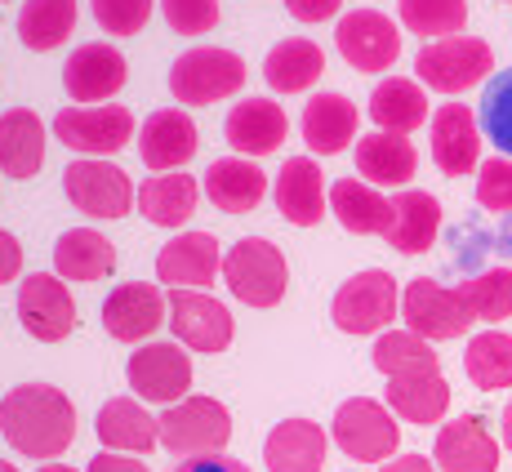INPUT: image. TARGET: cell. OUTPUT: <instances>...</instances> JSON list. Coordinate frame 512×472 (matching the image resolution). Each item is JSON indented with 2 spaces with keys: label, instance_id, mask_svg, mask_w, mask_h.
<instances>
[{
  "label": "cell",
  "instance_id": "obj_25",
  "mask_svg": "<svg viewBox=\"0 0 512 472\" xmlns=\"http://www.w3.org/2000/svg\"><path fill=\"white\" fill-rule=\"evenodd\" d=\"M330 437L312 419H285L263 441V464L268 472H321L326 468Z\"/></svg>",
  "mask_w": 512,
  "mask_h": 472
},
{
  "label": "cell",
  "instance_id": "obj_8",
  "mask_svg": "<svg viewBox=\"0 0 512 472\" xmlns=\"http://www.w3.org/2000/svg\"><path fill=\"white\" fill-rule=\"evenodd\" d=\"M63 192L85 219H125L139 201L130 174L112 161H98V156H81L63 170Z\"/></svg>",
  "mask_w": 512,
  "mask_h": 472
},
{
  "label": "cell",
  "instance_id": "obj_34",
  "mask_svg": "<svg viewBox=\"0 0 512 472\" xmlns=\"http://www.w3.org/2000/svg\"><path fill=\"white\" fill-rule=\"evenodd\" d=\"M330 210L352 236H383L392 223V201L366 179H339L330 188Z\"/></svg>",
  "mask_w": 512,
  "mask_h": 472
},
{
  "label": "cell",
  "instance_id": "obj_5",
  "mask_svg": "<svg viewBox=\"0 0 512 472\" xmlns=\"http://www.w3.org/2000/svg\"><path fill=\"white\" fill-rule=\"evenodd\" d=\"M245 85V63L241 54L219 45H196L174 58L170 67V94L183 107H210L219 98H232Z\"/></svg>",
  "mask_w": 512,
  "mask_h": 472
},
{
  "label": "cell",
  "instance_id": "obj_4",
  "mask_svg": "<svg viewBox=\"0 0 512 472\" xmlns=\"http://www.w3.org/2000/svg\"><path fill=\"white\" fill-rule=\"evenodd\" d=\"M330 317L343 334H383L401 317L397 277L383 268H366V272H357V277H348L334 290Z\"/></svg>",
  "mask_w": 512,
  "mask_h": 472
},
{
  "label": "cell",
  "instance_id": "obj_23",
  "mask_svg": "<svg viewBox=\"0 0 512 472\" xmlns=\"http://www.w3.org/2000/svg\"><path fill=\"white\" fill-rule=\"evenodd\" d=\"M94 432L103 441V450H116V455H147V450L161 446V419L147 406H139L134 397L103 401Z\"/></svg>",
  "mask_w": 512,
  "mask_h": 472
},
{
  "label": "cell",
  "instance_id": "obj_7",
  "mask_svg": "<svg viewBox=\"0 0 512 472\" xmlns=\"http://www.w3.org/2000/svg\"><path fill=\"white\" fill-rule=\"evenodd\" d=\"M495 67V49L481 36H446V41H432L419 49L415 72L428 90L437 94H464L472 85H481Z\"/></svg>",
  "mask_w": 512,
  "mask_h": 472
},
{
  "label": "cell",
  "instance_id": "obj_9",
  "mask_svg": "<svg viewBox=\"0 0 512 472\" xmlns=\"http://www.w3.org/2000/svg\"><path fill=\"white\" fill-rule=\"evenodd\" d=\"M401 317H406V330H415L419 339L428 343H446V339H464L472 330V308L464 303L459 290H446L432 277H415L401 290Z\"/></svg>",
  "mask_w": 512,
  "mask_h": 472
},
{
  "label": "cell",
  "instance_id": "obj_46",
  "mask_svg": "<svg viewBox=\"0 0 512 472\" xmlns=\"http://www.w3.org/2000/svg\"><path fill=\"white\" fill-rule=\"evenodd\" d=\"M285 9H290L299 23H326L343 9V0H285Z\"/></svg>",
  "mask_w": 512,
  "mask_h": 472
},
{
  "label": "cell",
  "instance_id": "obj_35",
  "mask_svg": "<svg viewBox=\"0 0 512 472\" xmlns=\"http://www.w3.org/2000/svg\"><path fill=\"white\" fill-rule=\"evenodd\" d=\"M326 72V54H321L317 41H303V36H290V41L268 49V63H263V81L277 94H303L321 81Z\"/></svg>",
  "mask_w": 512,
  "mask_h": 472
},
{
  "label": "cell",
  "instance_id": "obj_30",
  "mask_svg": "<svg viewBox=\"0 0 512 472\" xmlns=\"http://www.w3.org/2000/svg\"><path fill=\"white\" fill-rule=\"evenodd\" d=\"M54 272L63 281H107L116 272V245L94 228H67L54 241Z\"/></svg>",
  "mask_w": 512,
  "mask_h": 472
},
{
  "label": "cell",
  "instance_id": "obj_51",
  "mask_svg": "<svg viewBox=\"0 0 512 472\" xmlns=\"http://www.w3.org/2000/svg\"><path fill=\"white\" fill-rule=\"evenodd\" d=\"M36 472H76V468H67V464H45V468H36Z\"/></svg>",
  "mask_w": 512,
  "mask_h": 472
},
{
  "label": "cell",
  "instance_id": "obj_37",
  "mask_svg": "<svg viewBox=\"0 0 512 472\" xmlns=\"http://www.w3.org/2000/svg\"><path fill=\"white\" fill-rule=\"evenodd\" d=\"M76 0H27L23 14H18V36L27 49L49 54L76 32Z\"/></svg>",
  "mask_w": 512,
  "mask_h": 472
},
{
  "label": "cell",
  "instance_id": "obj_24",
  "mask_svg": "<svg viewBox=\"0 0 512 472\" xmlns=\"http://www.w3.org/2000/svg\"><path fill=\"white\" fill-rule=\"evenodd\" d=\"M268 196V174L250 156H223L205 170V201L223 214H250Z\"/></svg>",
  "mask_w": 512,
  "mask_h": 472
},
{
  "label": "cell",
  "instance_id": "obj_49",
  "mask_svg": "<svg viewBox=\"0 0 512 472\" xmlns=\"http://www.w3.org/2000/svg\"><path fill=\"white\" fill-rule=\"evenodd\" d=\"M379 472H437V464L428 455H397L388 464H379Z\"/></svg>",
  "mask_w": 512,
  "mask_h": 472
},
{
  "label": "cell",
  "instance_id": "obj_48",
  "mask_svg": "<svg viewBox=\"0 0 512 472\" xmlns=\"http://www.w3.org/2000/svg\"><path fill=\"white\" fill-rule=\"evenodd\" d=\"M174 472H250L241 459H228V455H201V459H183Z\"/></svg>",
  "mask_w": 512,
  "mask_h": 472
},
{
  "label": "cell",
  "instance_id": "obj_12",
  "mask_svg": "<svg viewBox=\"0 0 512 472\" xmlns=\"http://www.w3.org/2000/svg\"><path fill=\"white\" fill-rule=\"evenodd\" d=\"M18 321L36 343H63L76 330V299L58 272H32L18 281Z\"/></svg>",
  "mask_w": 512,
  "mask_h": 472
},
{
  "label": "cell",
  "instance_id": "obj_41",
  "mask_svg": "<svg viewBox=\"0 0 512 472\" xmlns=\"http://www.w3.org/2000/svg\"><path fill=\"white\" fill-rule=\"evenodd\" d=\"M477 121H481V130H486V139L504 156H512V67H504L499 76H490L486 94H481Z\"/></svg>",
  "mask_w": 512,
  "mask_h": 472
},
{
  "label": "cell",
  "instance_id": "obj_17",
  "mask_svg": "<svg viewBox=\"0 0 512 472\" xmlns=\"http://www.w3.org/2000/svg\"><path fill=\"white\" fill-rule=\"evenodd\" d=\"M432 161L446 179L481 170V121L468 103H441L432 112Z\"/></svg>",
  "mask_w": 512,
  "mask_h": 472
},
{
  "label": "cell",
  "instance_id": "obj_16",
  "mask_svg": "<svg viewBox=\"0 0 512 472\" xmlns=\"http://www.w3.org/2000/svg\"><path fill=\"white\" fill-rule=\"evenodd\" d=\"M223 277V250L210 232H179L156 254V281L165 290H210Z\"/></svg>",
  "mask_w": 512,
  "mask_h": 472
},
{
  "label": "cell",
  "instance_id": "obj_27",
  "mask_svg": "<svg viewBox=\"0 0 512 472\" xmlns=\"http://www.w3.org/2000/svg\"><path fill=\"white\" fill-rule=\"evenodd\" d=\"M441 232V201L432 192H419V188H406L392 196V223L383 232V241L392 245L397 254H423L432 250Z\"/></svg>",
  "mask_w": 512,
  "mask_h": 472
},
{
  "label": "cell",
  "instance_id": "obj_44",
  "mask_svg": "<svg viewBox=\"0 0 512 472\" xmlns=\"http://www.w3.org/2000/svg\"><path fill=\"white\" fill-rule=\"evenodd\" d=\"M161 14L170 32L179 36H205L219 23V0H161Z\"/></svg>",
  "mask_w": 512,
  "mask_h": 472
},
{
  "label": "cell",
  "instance_id": "obj_45",
  "mask_svg": "<svg viewBox=\"0 0 512 472\" xmlns=\"http://www.w3.org/2000/svg\"><path fill=\"white\" fill-rule=\"evenodd\" d=\"M18 277H23V245H18L14 232L0 228V285L18 281Z\"/></svg>",
  "mask_w": 512,
  "mask_h": 472
},
{
  "label": "cell",
  "instance_id": "obj_15",
  "mask_svg": "<svg viewBox=\"0 0 512 472\" xmlns=\"http://www.w3.org/2000/svg\"><path fill=\"white\" fill-rule=\"evenodd\" d=\"M103 330L121 343H143L161 330V321L170 317V294L161 285H147V281H125L116 285L112 294L103 299Z\"/></svg>",
  "mask_w": 512,
  "mask_h": 472
},
{
  "label": "cell",
  "instance_id": "obj_22",
  "mask_svg": "<svg viewBox=\"0 0 512 472\" xmlns=\"http://www.w3.org/2000/svg\"><path fill=\"white\" fill-rule=\"evenodd\" d=\"M223 134L236 147V156H272L290 134V121H285V107L272 103V98H241V103L228 112L223 121Z\"/></svg>",
  "mask_w": 512,
  "mask_h": 472
},
{
  "label": "cell",
  "instance_id": "obj_32",
  "mask_svg": "<svg viewBox=\"0 0 512 472\" xmlns=\"http://www.w3.org/2000/svg\"><path fill=\"white\" fill-rule=\"evenodd\" d=\"M370 121L379 125L383 134H415L423 121H428V94H423L419 81L410 76H388V81L374 85L370 94Z\"/></svg>",
  "mask_w": 512,
  "mask_h": 472
},
{
  "label": "cell",
  "instance_id": "obj_36",
  "mask_svg": "<svg viewBox=\"0 0 512 472\" xmlns=\"http://www.w3.org/2000/svg\"><path fill=\"white\" fill-rule=\"evenodd\" d=\"M370 361L379 375L406 379V375H432L437 370V352L428 339H419L415 330H383L370 348Z\"/></svg>",
  "mask_w": 512,
  "mask_h": 472
},
{
  "label": "cell",
  "instance_id": "obj_14",
  "mask_svg": "<svg viewBox=\"0 0 512 472\" xmlns=\"http://www.w3.org/2000/svg\"><path fill=\"white\" fill-rule=\"evenodd\" d=\"M334 45L357 72H388L401 58V32L388 14L379 9H352L334 27Z\"/></svg>",
  "mask_w": 512,
  "mask_h": 472
},
{
  "label": "cell",
  "instance_id": "obj_38",
  "mask_svg": "<svg viewBox=\"0 0 512 472\" xmlns=\"http://www.w3.org/2000/svg\"><path fill=\"white\" fill-rule=\"evenodd\" d=\"M464 370L481 392L512 388V334L504 330H481L468 339Z\"/></svg>",
  "mask_w": 512,
  "mask_h": 472
},
{
  "label": "cell",
  "instance_id": "obj_39",
  "mask_svg": "<svg viewBox=\"0 0 512 472\" xmlns=\"http://www.w3.org/2000/svg\"><path fill=\"white\" fill-rule=\"evenodd\" d=\"M397 14L406 32L423 41H446V36H464L468 23V0H397Z\"/></svg>",
  "mask_w": 512,
  "mask_h": 472
},
{
  "label": "cell",
  "instance_id": "obj_21",
  "mask_svg": "<svg viewBox=\"0 0 512 472\" xmlns=\"http://www.w3.org/2000/svg\"><path fill=\"white\" fill-rule=\"evenodd\" d=\"M277 210L285 223L294 228H317L330 210V192H326V174L312 156H290L277 174Z\"/></svg>",
  "mask_w": 512,
  "mask_h": 472
},
{
  "label": "cell",
  "instance_id": "obj_10",
  "mask_svg": "<svg viewBox=\"0 0 512 472\" xmlns=\"http://www.w3.org/2000/svg\"><path fill=\"white\" fill-rule=\"evenodd\" d=\"M54 134L63 147L81 156H112L121 147H130L134 139V112L121 103H103V107H63L54 116Z\"/></svg>",
  "mask_w": 512,
  "mask_h": 472
},
{
  "label": "cell",
  "instance_id": "obj_6",
  "mask_svg": "<svg viewBox=\"0 0 512 472\" xmlns=\"http://www.w3.org/2000/svg\"><path fill=\"white\" fill-rule=\"evenodd\" d=\"M232 441V415L223 401L214 397H183L161 415V446L174 459H201V455H223Z\"/></svg>",
  "mask_w": 512,
  "mask_h": 472
},
{
  "label": "cell",
  "instance_id": "obj_31",
  "mask_svg": "<svg viewBox=\"0 0 512 472\" xmlns=\"http://www.w3.org/2000/svg\"><path fill=\"white\" fill-rule=\"evenodd\" d=\"M196 201H201V183L192 174H152V179L139 183V214L152 228H183L196 214Z\"/></svg>",
  "mask_w": 512,
  "mask_h": 472
},
{
  "label": "cell",
  "instance_id": "obj_28",
  "mask_svg": "<svg viewBox=\"0 0 512 472\" xmlns=\"http://www.w3.org/2000/svg\"><path fill=\"white\" fill-rule=\"evenodd\" d=\"M357 125H361L357 103L343 94H312V103L303 107V143L317 156H339L357 139Z\"/></svg>",
  "mask_w": 512,
  "mask_h": 472
},
{
  "label": "cell",
  "instance_id": "obj_19",
  "mask_svg": "<svg viewBox=\"0 0 512 472\" xmlns=\"http://www.w3.org/2000/svg\"><path fill=\"white\" fill-rule=\"evenodd\" d=\"M121 85H125V54L116 45L90 41V45L72 49V58L63 67V90L72 103L103 107V98H112Z\"/></svg>",
  "mask_w": 512,
  "mask_h": 472
},
{
  "label": "cell",
  "instance_id": "obj_1",
  "mask_svg": "<svg viewBox=\"0 0 512 472\" xmlns=\"http://www.w3.org/2000/svg\"><path fill=\"white\" fill-rule=\"evenodd\" d=\"M0 437L27 459H63L76 441V406L54 383H18L0 397Z\"/></svg>",
  "mask_w": 512,
  "mask_h": 472
},
{
  "label": "cell",
  "instance_id": "obj_43",
  "mask_svg": "<svg viewBox=\"0 0 512 472\" xmlns=\"http://www.w3.org/2000/svg\"><path fill=\"white\" fill-rule=\"evenodd\" d=\"M94 5V23L112 36H134L147 27L152 18V0H90Z\"/></svg>",
  "mask_w": 512,
  "mask_h": 472
},
{
  "label": "cell",
  "instance_id": "obj_50",
  "mask_svg": "<svg viewBox=\"0 0 512 472\" xmlns=\"http://www.w3.org/2000/svg\"><path fill=\"white\" fill-rule=\"evenodd\" d=\"M499 424H504V446L512 450V401L504 406V419H499Z\"/></svg>",
  "mask_w": 512,
  "mask_h": 472
},
{
  "label": "cell",
  "instance_id": "obj_18",
  "mask_svg": "<svg viewBox=\"0 0 512 472\" xmlns=\"http://www.w3.org/2000/svg\"><path fill=\"white\" fill-rule=\"evenodd\" d=\"M432 464L437 472H499V441L477 415H459L437 428Z\"/></svg>",
  "mask_w": 512,
  "mask_h": 472
},
{
  "label": "cell",
  "instance_id": "obj_2",
  "mask_svg": "<svg viewBox=\"0 0 512 472\" xmlns=\"http://www.w3.org/2000/svg\"><path fill=\"white\" fill-rule=\"evenodd\" d=\"M223 285L245 308H277L290 285V263H285L281 245H272L268 236H241L223 254Z\"/></svg>",
  "mask_w": 512,
  "mask_h": 472
},
{
  "label": "cell",
  "instance_id": "obj_42",
  "mask_svg": "<svg viewBox=\"0 0 512 472\" xmlns=\"http://www.w3.org/2000/svg\"><path fill=\"white\" fill-rule=\"evenodd\" d=\"M477 201H481V210L512 214V156H490V161H481Z\"/></svg>",
  "mask_w": 512,
  "mask_h": 472
},
{
  "label": "cell",
  "instance_id": "obj_33",
  "mask_svg": "<svg viewBox=\"0 0 512 472\" xmlns=\"http://www.w3.org/2000/svg\"><path fill=\"white\" fill-rule=\"evenodd\" d=\"M388 410L401 424H441L450 410V383L441 379V370L432 375H406V379H388Z\"/></svg>",
  "mask_w": 512,
  "mask_h": 472
},
{
  "label": "cell",
  "instance_id": "obj_26",
  "mask_svg": "<svg viewBox=\"0 0 512 472\" xmlns=\"http://www.w3.org/2000/svg\"><path fill=\"white\" fill-rule=\"evenodd\" d=\"M45 165V121L32 107H9L0 116V174L27 183Z\"/></svg>",
  "mask_w": 512,
  "mask_h": 472
},
{
  "label": "cell",
  "instance_id": "obj_29",
  "mask_svg": "<svg viewBox=\"0 0 512 472\" xmlns=\"http://www.w3.org/2000/svg\"><path fill=\"white\" fill-rule=\"evenodd\" d=\"M419 170V152L401 134L374 130L366 139H357V174L370 188H406Z\"/></svg>",
  "mask_w": 512,
  "mask_h": 472
},
{
  "label": "cell",
  "instance_id": "obj_11",
  "mask_svg": "<svg viewBox=\"0 0 512 472\" xmlns=\"http://www.w3.org/2000/svg\"><path fill=\"white\" fill-rule=\"evenodd\" d=\"M170 330L187 352H228L236 321L228 303H219L210 290H170Z\"/></svg>",
  "mask_w": 512,
  "mask_h": 472
},
{
  "label": "cell",
  "instance_id": "obj_3",
  "mask_svg": "<svg viewBox=\"0 0 512 472\" xmlns=\"http://www.w3.org/2000/svg\"><path fill=\"white\" fill-rule=\"evenodd\" d=\"M330 437H334V446H339L348 459H357V464H388V459H397L401 424L383 401L348 397L339 410H334Z\"/></svg>",
  "mask_w": 512,
  "mask_h": 472
},
{
  "label": "cell",
  "instance_id": "obj_13",
  "mask_svg": "<svg viewBox=\"0 0 512 472\" xmlns=\"http://www.w3.org/2000/svg\"><path fill=\"white\" fill-rule=\"evenodd\" d=\"M125 379H130L134 397L170 410L192 388V357H187L179 343H143L130 357V366H125Z\"/></svg>",
  "mask_w": 512,
  "mask_h": 472
},
{
  "label": "cell",
  "instance_id": "obj_40",
  "mask_svg": "<svg viewBox=\"0 0 512 472\" xmlns=\"http://www.w3.org/2000/svg\"><path fill=\"white\" fill-rule=\"evenodd\" d=\"M464 303L472 308V317L486 321V326H499V321L512 317V268H490L477 272L472 281L459 285Z\"/></svg>",
  "mask_w": 512,
  "mask_h": 472
},
{
  "label": "cell",
  "instance_id": "obj_52",
  "mask_svg": "<svg viewBox=\"0 0 512 472\" xmlns=\"http://www.w3.org/2000/svg\"><path fill=\"white\" fill-rule=\"evenodd\" d=\"M0 472H18L14 464H9V459H0Z\"/></svg>",
  "mask_w": 512,
  "mask_h": 472
},
{
  "label": "cell",
  "instance_id": "obj_20",
  "mask_svg": "<svg viewBox=\"0 0 512 472\" xmlns=\"http://www.w3.org/2000/svg\"><path fill=\"white\" fill-rule=\"evenodd\" d=\"M139 156L147 170L174 174L196 156V121L183 107H161L143 121L139 130Z\"/></svg>",
  "mask_w": 512,
  "mask_h": 472
},
{
  "label": "cell",
  "instance_id": "obj_47",
  "mask_svg": "<svg viewBox=\"0 0 512 472\" xmlns=\"http://www.w3.org/2000/svg\"><path fill=\"white\" fill-rule=\"evenodd\" d=\"M85 472H152L143 464V459H134V455H116V450H103V455H94L90 459V468Z\"/></svg>",
  "mask_w": 512,
  "mask_h": 472
}]
</instances>
